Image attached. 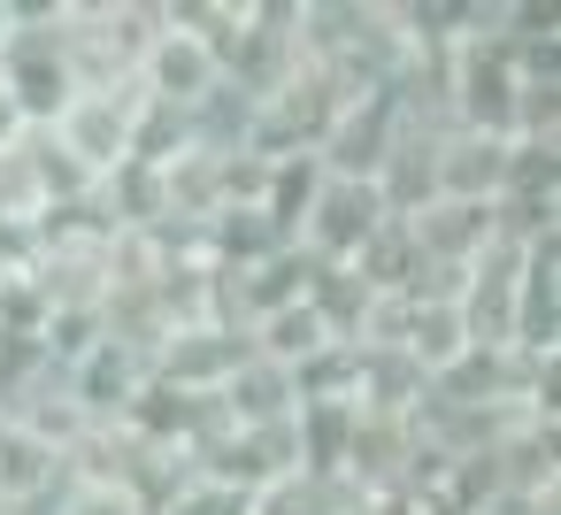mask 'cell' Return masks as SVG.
I'll use <instances>...</instances> for the list:
<instances>
[{
  "mask_svg": "<svg viewBox=\"0 0 561 515\" xmlns=\"http://www.w3.org/2000/svg\"><path fill=\"white\" fill-rule=\"evenodd\" d=\"M377 224H385V201H377L369 178H323L316 201H308V216H300V231H293V247L308 262H323V270H346L369 247Z\"/></svg>",
  "mask_w": 561,
  "mask_h": 515,
  "instance_id": "6da1fadb",
  "label": "cell"
},
{
  "mask_svg": "<svg viewBox=\"0 0 561 515\" xmlns=\"http://www.w3.org/2000/svg\"><path fill=\"white\" fill-rule=\"evenodd\" d=\"M9 32H16V9H0V55H9Z\"/></svg>",
  "mask_w": 561,
  "mask_h": 515,
  "instance_id": "7a4b0ae2",
  "label": "cell"
}]
</instances>
